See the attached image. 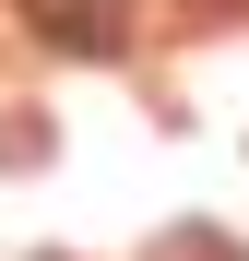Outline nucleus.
Returning <instances> with one entry per match:
<instances>
[{"mask_svg":"<svg viewBox=\"0 0 249 261\" xmlns=\"http://www.w3.org/2000/svg\"><path fill=\"white\" fill-rule=\"evenodd\" d=\"M24 12L60 60H119L131 48V0H24Z\"/></svg>","mask_w":249,"mask_h":261,"instance_id":"f257e3e1","label":"nucleus"}]
</instances>
